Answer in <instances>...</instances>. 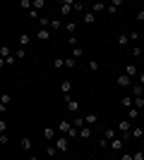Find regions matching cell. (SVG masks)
Segmentation results:
<instances>
[{
    "label": "cell",
    "mask_w": 144,
    "mask_h": 160,
    "mask_svg": "<svg viewBox=\"0 0 144 160\" xmlns=\"http://www.w3.org/2000/svg\"><path fill=\"white\" fill-rule=\"evenodd\" d=\"M115 129L123 134V136H120L123 141H130V129H132V122L130 120H118V127Z\"/></svg>",
    "instance_id": "1"
},
{
    "label": "cell",
    "mask_w": 144,
    "mask_h": 160,
    "mask_svg": "<svg viewBox=\"0 0 144 160\" xmlns=\"http://www.w3.org/2000/svg\"><path fill=\"white\" fill-rule=\"evenodd\" d=\"M53 146L58 148V153H65V151H67V148H70V139H67V136H58Z\"/></svg>",
    "instance_id": "2"
},
{
    "label": "cell",
    "mask_w": 144,
    "mask_h": 160,
    "mask_svg": "<svg viewBox=\"0 0 144 160\" xmlns=\"http://www.w3.org/2000/svg\"><path fill=\"white\" fill-rule=\"evenodd\" d=\"M72 10H75V2H70V0L60 2V14H62V17H70V14H72Z\"/></svg>",
    "instance_id": "3"
},
{
    "label": "cell",
    "mask_w": 144,
    "mask_h": 160,
    "mask_svg": "<svg viewBox=\"0 0 144 160\" xmlns=\"http://www.w3.org/2000/svg\"><path fill=\"white\" fill-rule=\"evenodd\" d=\"M115 84H118V86H120V88H130L132 84H135V81H132L130 77H125V74H120V77H118V79H115Z\"/></svg>",
    "instance_id": "4"
},
{
    "label": "cell",
    "mask_w": 144,
    "mask_h": 160,
    "mask_svg": "<svg viewBox=\"0 0 144 160\" xmlns=\"http://www.w3.org/2000/svg\"><path fill=\"white\" fill-rule=\"evenodd\" d=\"M65 108H67L70 112H77V110H79V103H77V100H72L70 96H65Z\"/></svg>",
    "instance_id": "5"
},
{
    "label": "cell",
    "mask_w": 144,
    "mask_h": 160,
    "mask_svg": "<svg viewBox=\"0 0 144 160\" xmlns=\"http://www.w3.org/2000/svg\"><path fill=\"white\" fill-rule=\"evenodd\" d=\"M96 122H99V115L96 112H87L84 115V124H87V127H94Z\"/></svg>",
    "instance_id": "6"
},
{
    "label": "cell",
    "mask_w": 144,
    "mask_h": 160,
    "mask_svg": "<svg viewBox=\"0 0 144 160\" xmlns=\"http://www.w3.org/2000/svg\"><path fill=\"white\" fill-rule=\"evenodd\" d=\"M123 74L132 79V77H137V74H139V69H137V65H132V62H130V65H125V72Z\"/></svg>",
    "instance_id": "7"
},
{
    "label": "cell",
    "mask_w": 144,
    "mask_h": 160,
    "mask_svg": "<svg viewBox=\"0 0 144 160\" xmlns=\"http://www.w3.org/2000/svg\"><path fill=\"white\" fill-rule=\"evenodd\" d=\"M70 129H72V124H70L67 120H60V122H58V132H60L62 136H67V132H70Z\"/></svg>",
    "instance_id": "8"
},
{
    "label": "cell",
    "mask_w": 144,
    "mask_h": 160,
    "mask_svg": "<svg viewBox=\"0 0 144 160\" xmlns=\"http://www.w3.org/2000/svg\"><path fill=\"white\" fill-rule=\"evenodd\" d=\"M110 148H113L115 153H123V148H125V141H123V139H113V141H110Z\"/></svg>",
    "instance_id": "9"
},
{
    "label": "cell",
    "mask_w": 144,
    "mask_h": 160,
    "mask_svg": "<svg viewBox=\"0 0 144 160\" xmlns=\"http://www.w3.org/2000/svg\"><path fill=\"white\" fill-rule=\"evenodd\" d=\"M103 139H106V141H113V139H118V129H115V127H108L106 132H103Z\"/></svg>",
    "instance_id": "10"
},
{
    "label": "cell",
    "mask_w": 144,
    "mask_h": 160,
    "mask_svg": "<svg viewBox=\"0 0 144 160\" xmlns=\"http://www.w3.org/2000/svg\"><path fill=\"white\" fill-rule=\"evenodd\" d=\"M142 136H144V129H142V127H132V129H130V139L139 141Z\"/></svg>",
    "instance_id": "11"
},
{
    "label": "cell",
    "mask_w": 144,
    "mask_h": 160,
    "mask_svg": "<svg viewBox=\"0 0 144 160\" xmlns=\"http://www.w3.org/2000/svg\"><path fill=\"white\" fill-rule=\"evenodd\" d=\"M29 43H31V36H29V33H19V41H17V46H19V48H27Z\"/></svg>",
    "instance_id": "12"
},
{
    "label": "cell",
    "mask_w": 144,
    "mask_h": 160,
    "mask_svg": "<svg viewBox=\"0 0 144 160\" xmlns=\"http://www.w3.org/2000/svg\"><path fill=\"white\" fill-rule=\"evenodd\" d=\"M60 91L65 96H70V91H72V81H70V79H62L60 81Z\"/></svg>",
    "instance_id": "13"
},
{
    "label": "cell",
    "mask_w": 144,
    "mask_h": 160,
    "mask_svg": "<svg viewBox=\"0 0 144 160\" xmlns=\"http://www.w3.org/2000/svg\"><path fill=\"white\" fill-rule=\"evenodd\" d=\"M132 98H137V96H144V86L142 84H132Z\"/></svg>",
    "instance_id": "14"
},
{
    "label": "cell",
    "mask_w": 144,
    "mask_h": 160,
    "mask_svg": "<svg viewBox=\"0 0 144 160\" xmlns=\"http://www.w3.org/2000/svg\"><path fill=\"white\" fill-rule=\"evenodd\" d=\"M36 38H39V41H48V38H51V29H39Z\"/></svg>",
    "instance_id": "15"
},
{
    "label": "cell",
    "mask_w": 144,
    "mask_h": 160,
    "mask_svg": "<svg viewBox=\"0 0 144 160\" xmlns=\"http://www.w3.org/2000/svg\"><path fill=\"white\" fill-rule=\"evenodd\" d=\"M43 136H46L48 141H55V139H58V136H55V129H53V127H46V129H43Z\"/></svg>",
    "instance_id": "16"
},
{
    "label": "cell",
    "mask_w": 144,
    "mask_h": 160,
    "mask_svg": "<svg viewBox=\"0 0 144 160\" xmlns=\"http://www.w3.org/2000/svg\"><path fill=\"white\" fill-rule=\"evenodd\" d=\"M10 55H12V48L10 46H0V58H3V60H7Z\"/></svg>",
    "instance_id": "17"
},
{
    "label": "cell",
    "mask_w": 144,
    "mask_h": 160,
    "mask_svg": "<svg viewBox=\"0 0 144 160\" xmlns=\"http://www.w3.org/2000/svg\"><path fill=\"white\" fill-rule=\"evenodd\" d=\"M120 105H123L125 110H130L132 108V96H123V98H120Z\"/></svg>",
    "instance_id": "18"
},
{
    "label": "cell",
    "mask_w": 144,
    "mask_h": 160,
    "mask_svg": "<svg viewBox=\"0 0 144 160\" xmlns=\"http://www.w3.org/2000/svg\"><path fill=\"white\" fill-rule=\"evenodd\" d=\"M132 108L142 110V108H144V96H137V98H132Z\"/></svg>",
    "instance_id": "19"
},
{
    "label": "cell",
    "mask_w": 144,
    "mask_h": 160,
    "mask_svg": "<svg viewBox=\"0 0 144 160\" xmlns=\"http://www.w3.org/2000/svg\"><path fill=\"white\" fill-rule=\"evenodd\" d=\"M127 120H132V122L139 120V110L137 108H130V110H127Z\"/></svg>",
    "instance_id": "20"
},
{
    "label": "cell",
    "mask_w": 144,
    "mask_h": 160,
    "mask_svg": "<svg viewBox=\"0 0 144 160\" xmlns=\"http://www.w3.org/2000/svg\"><path fill=\"white\" fill-rule=\"evenodd\" d=\"M91 12H106V5H103V2H91Z\"/></svg>",
    "instance_id": "21"
},
{
    "label": "cell",
    "mask_w": 144,
    "mask_h": 160,
    "mask_svg": "<svg viewBox=\"0 0 144 160\" xmlns=\"http://www.w3.org/2000/svg\"><path fill=\"white\" fill-rule=\"evenodd\" d=\"M19 146H22V151H31V139H29V136H24V139L19 141Z\"/></svg>",
    "instance_id": "22"
},
{
    "label": "cell",
    "mask_w": 144,
    "mask_h": 160,
    "mask_svg": "<svg viewBox=\"0 0 144 160\" xmlns=\"http://www.w3.org/2000/svg\"><path fill=\"white\" fill-rule=\"evenodd\" d=\"M84 22H87V24H94V22H96V14L91 12V10H87V12H84Z\"/></svg>",
    "instance_id": "23"
},
{
    "label": "cell",
    "mask_w": 144,
    "mask_h": 160,
    "mask_svg": "<svg viewBox=\"0 0 144 160\" xmlns=\"http://www.w3.org/2000/svg\"><path fill=\"white\" fill-rule=\"evenodd\" d=\"M62 29H67V31H70V36H75L77 24H75V22H67V24H62Z\"/></svg>",
    "instance_id": "24"
},
{
    "label": "cell",
    "mask_w": 144,
    "mask_h": 160,
    "mask_svg": "<svg viewBox=\"0 0 144 160\" xmlns=\"http://www.w3.org/2000/svg\"><path fill=\"white\" fill-rule=\"evenodd\" d=\"M127 41H132V43H137V41H139V31H137V29H132V31L127 33Z\"/></svg>",
    "instance_id": "25"
},
{
    "label": "cell",
    "mask_w": 144,
    "mask_h": 160,
    "mask_svg": "<svg viewBox=\"0 0 144 160\" xmlns=\"http://www.w3.org/2000/svg\"><path fill=\"white\" fill-rule=\"evenodd\" d=\"M91 136V127H82L79 129V139H89Z\"/></svg>",
    "instance_id": "26"
},
{
    "label": "cell",
    "mask_w": 144,
    "mask_h": 160,
    "mask_svg": "<svg viewBox=\"0 0 144 160\" xmlns=\"http://www.w3.org/2000/svg\"><path fill=\"white\" fill-rule=\"evenodd\" d=\"M118 46H127V43H130V41H127V33H118Z\"/></svg>",
    "instance_id": "27"
},
{
    "label": "cell",
    "mask_w": 144,
    "mask_h": 160,
    "mask_svg": "<svg viewBox=\"0 0 144 160\" xmlns=\"http://www.w3.org/2000/svg\"><path fill=\"white\" fill-rule=\"evenodd\" d=\"M14 58H17V60H24V58H27V50H24V48H17V50H14Z\"/></svg>",
    "instance_id": "28"
},
{
    "label": "cell",
    "mask_w": 144,
    "mask_h": 160,
    "mask_svg": "<svg viewBox=\"0 0 144 160\" xmlns=\"http://www.w3.org/2000/svg\"><path fill=\"white\" fill-rule=\"evenodd\" d=\"M82 55H84L82 46H77V48H72V58H75V60H79V58H82Z\"/></svg>",
    "instance_id": "29"
},
{
    "label": "cell",
    "mask_w": 144,
    "mask_h": 160,
    "mask_svg": "<svg viewBox=\"0 0 144 160\" xmlns=\"http://www.w3.org/2000/svg\"><path fill=\"white\" fill-rule=\"evenodd\" d=\"M72 127H77V129L87 127V124H84V117H75V120H72Z\"/></svg>",
    "instance_id": "30"
},
{
    "label": "cell",
    "mask_w": 144,
    "mask_h": 160,
    "mask_svg": "<svg viewBox=\"0 0 144 160\" xmlns=\"http://www.w3.org/2000/svg\"><path fill=\"white\" fill-rule=\"evenodd\" d=\"M10 100H12V96H10V93H0V105L7 108V103H10Z\"/></svg>",
    "instance_id": "31"
},
{
    "label": "cell",
    "mask_w": 144,
    "mask_h": 160,
    "mask_svg": "<svg viewBox=\"0 0 144 160\" xmlns=\"http://www.w3.org/2000/svg\"><path fill=\"white\" fill-rule=\"evenodd\" d=\"M48 29H53V31H58V29H62V22H60V19H53Z\"/></svg>",
    "instance_id": "32"
},
{
    "label": "cell",
    "mask_w": 144,
    "mask_h": 160,
    "mask_svg": "<svg viewBox=\"0 0 144 160\" xmlns=\"http://www.w3.org/2000/svg\"><path fill=\"white\" fill-rule=\"evenodd\" d=\"M60 67H65V60H62V58H55L53 60V69H60Z\"/></svg>",
    "instance_id": "33"
},
{
    "label": "cell",
    "mask_w": 144,
    "mask_h": 160,
    "mask_svg": "<svg viewBox=\"0 0 144 160\" xmlns=\"http://www.w3.org/2000/svg\"><path fill=\"white\" fill-rule=\"evenodd\" d=\"M29 19H31V22H39V19H41V14L36 12V10H29Z\"/></svg>",
    "instance_id": "34"
},
{
    "label": "cell",
    "mask_w": 144,
    "mask_h": 160,
    "mask_svg": "<svg viewBox=\"0 0 144 160\" xmlns=\"http://www.w3.org/2000/svg\"><path fill=\"white\" fill-rule=\"evenodd\" d=\"M75 65H77V60L72 58V55H70V58H65V67H70V69H72Z\"/></svg>",
    "instance_id": "35"
},
{
    "label": "cell",
    "mask_w": 144,
    "mask_h": 160,
    "mask_svg": "<svg viewBox=\"0 0 144 160\" xmlns=\"http://www.w3.org/2000/svg\"><path fill=\"white\" fill-rule=\"evenodd\" d=\"M132 160H144V151H142V148H139V151H135V153H132Z\"/></svg>",
    "instance_id": "36"
},
{
    "label": "cell",
    "mask_w": 144,
    "mask_h": 160,
    "mask_svg": "<svg viewBox=\"0 0 144 160\" xmlns=\"http://www.w3.org/2000/svg\"><path fill=\"white\" fill-rule=\"evenodd\" d=\"M142 53H144V50L139 46H132V55H135V58H142Z\"/></svg>",
    "instance_id": "37"
},
{
    "label": "cell",
    "mask_w": 144,
    "mask_h": 160,
    "mask_svg": "<svg viewBox=\"0 0 144 160\" xmlns=\"http://www.w3.org/2000/svg\"><path fill=\"white\" fill-rule=\"evenodd\" d=\"M67 46H72V48H77V46H79V41H77V36H70V38H67Z\"/></svg>",
    "instance_id": "38"
},
{
    "label": "cell",
    "mask_w": 144,
    "mask_h": 160,
    "mask_svg": "<svg viewBox=\"0 0 144 160\" xmlns=\"http://www.w3.org/2000/svg\"><path fill=\"white\" fill-rule=\"evenodd\" d=\"M31 5H34V10H36V12H39V10H41V7L46 5V2H43V0H34V2H31Z\"/></svg>",
    "instance_id": "39"
},
{
    "label": "cell",
    "mask_w": 144,
    "mask_h": 160,
    "mask_svg": "<svg viewBox=\"0 0 144 160\" xmlns=\"http://www.w3.org/2000/svg\"><path fill=\"white\" fill-rule=\"evenodd\" d=\"M99 67H101V65H99L96 60H91V62H89V69H91V72H99Z\"/></svg>",
    "instance_id": "40"
},
{
    "label": "cell",
    "mask_w": 144,
    "mask_h": 160,
    "mask_svg": "<svg viewBox=\"0 0 144 160\" xmlns=\"http://www.w3.org/2000/svg\"><path fill=\"white\" fill-rule=\"evenodd\" d=\"M46 153H48V155H51V158H53V155H55V153H58V148H55V146H48V148H46Z\"/></svg>",
    "instance_id": "41"
},
{
    "label": "cell",
    "mask_w": 144,
    "mask_h": 160,
    "mask_svg": "<svg viewBox=\"0 0 144 160\" xmlns=\"http://www.w3.org/2000/svg\"><path fill=\"white\" fill-rule=\"evenodd\" d=\"M19 7H24V10H27V7H31V0H19Z\"/></svg>",
    "instance_id": "42"
},
{
    "label": "cell",
    "mask_w": 144,
    "mask_h": 160,
    "mask_svg": "<svg viewBox=\"0 0 144 160\" xmlns=\"http://www.w3.org/2000/svg\"><path fill=\"white\" fill-rule=\"evenodd\" d=\"M5 132H7V122L0 120V134H5Z\"/></svg>",
    "instance_id": "43"
},
{
    "label": "cell",
    "mask_w": 144,
    "mask_h": 160,
    "mask_svg": "<svg viewBox=\"0 0 144 160\" xmlns=\"http://www.w3.org/2000/svg\"><path fill=\"white\" fill-rule=\"evenodd\" d=\"M106 12H108V14H115L118 10H115V7H113V5H106Z\"/></svg>",
    "instance_id": "44"
},
{
    "label": "cell",
    "mask_w": 144,
    "mask_h": 160,
    "mask_svg": "<svg viewBox=\"0 0 144 160\" xmlns=\"http://www.w3.org/2000/svg\"><path fill=\"white\" fill-rule=\"evenodd\" d=\"M7 141H10V139H7V134H0V143H3V146H5Z\"/></svg>",
    "instance_id": "45"
},
{
    "label": "cell",
    "mask_w": 144,
    "mask_h": 160,
    "mask_svg": "<svg viewBox=\"0 0 144 160\" xmlns=\"http://www.w3.org/2000/svg\"><path fill=\"white\" fill-rule=\"evenodd\" d=\"M120 160H132V155L130 153H120Z\"/></svg>",
    "instance_id": "46"
},
{
    "label": "cell",
    "mask_w": 144,
    "mask_h": 160,
    "mask_svg": "<svg viewBox=\"0 0 144 160\" xmlns=\"http://www.w3.org/2000/svg\"><path fill=\"white\" fill-rule=\"evenodd\" d=\"M137 22H144V10H139V12H137Z\"/></svg>",
    "instance_id": "47"
},
{
    "label": "cell",
    "mask_w": 144,
    "mask_h": 160,
    "mask_svg": "<svg viewBox=\"0 0 144 160\" xmlns=\"http://www.w3.org/2000/svg\"><path fill=\"white\" fill-rule=\"evenodd\" d=\"M137 79H139V84L144 86V72H139V74H137Z\"/></svg>",
    "instance_id": "48"
},
{
    "label": "cell",
    "mask_w": 144,
    "mask_h": 160,
    "mask_svg": "<svg viewBox=\"0 0 144 160\" xmlns=\"http://www.w3.org/2000/svg\"><path fill=\"white\" fill-rule=\"evenodd\" d=\"M0 67H5V60H3V58H0Z\"/></svg>",
    "instance_id": "49"
},
{
    "label": "cell",
    "mask_w": 144,
    "mask_h": 160,
    "mask_svg": "<svg viewBox=\"0 0 144 160\" xmlns=\"http://www.w3.org/2000/svg\"><path fill=\"white\" fill-rule=\"evenodd\" d=\"M29 160H39V158H29Z\"/></svg>",
    "instance_id": "50"
},
{
    "label": "cell",
    "mask_w": 144,
    "mask_h": 160,
    "mask_svg": "<svg viewBox=\"0 0 144 160\" xmlns=\"http://www.w3.org/2000/svg\"><path fill=\"white\" fill-rule=\"evenodd\" d=\"M142 62H144V53H142Z\"/></svg>",
    "instance_id": "51"
},
{
    "label": "cell",
    "mask_w": 144,
    "mask_h": 160,
    "mask_svg": "<svg viewBox=\"0 0 144 160\" xmlns=\"http://www.w3.org/2000/svg\"><path fill=\"white\" fill-rule=\"evenodd\" d=\"M89 160H94V158H89Z\"/></svg>",
    "instance_id": "52"
},
{
    "label": "cell",
    "mask_w": 144,
    "mask_h": 160,
    "mask_svg": "<svg viewBox=\"0 0 144 160\" xmlns=\"http://www.w3.org/2000/svg\"><path fill=\"white\" fill-rule=\"evenodd\" d=\"M142 10H144V7H142Z\"/></svg>",
    "instance_id": "53"
}]
</instances>
